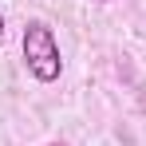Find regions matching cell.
Returning <instances> with one entry per match:
<instances>
[{"label": "cell", "instance_id": "cell-1", "mask_svg": "<svg viewBox=\"0 0 146 146\" xmlns=\"http://www.w3.org/2000/svg\"><path fill=\"white\" fill-rule=\"evenodd\" d=\"M24 63H28V71H32V79H40V83H55L59 71H63L59 44H55L51 28L40 24V20H32L24 28Z\"/></svg>", "mask_w": 146, "mask_h": 146}, {"label": "cell", "instance_id": "cell-2", "mask_svg": "<svg viewBox=\"0 0 146 146\" xmlns=\"http://www.w3.org/2000/svg\"><path fill=\"white\" fill-rule=\"evenodd\" d=\"M0 36H4V16H0Z\"/></svg>", "mask_w": 146, "mask_h": 146}, {"label": "cell", "instance_id": "cell-3", "mask_svg": "<svg viewBox=\"0 0 146 146\" xmlns=\"http://www.w3.org/2000/svg\"><path fill=\"white\" fill-rule=\"evenodd\" d=\"M95 4H107V0H95Z\"/></svg>", "mask_w": 146, "mask_h": 146}]
</instances>
